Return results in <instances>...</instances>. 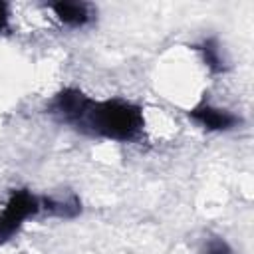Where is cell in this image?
<instances>
[{
    "label": "cell",
    "mask_w": 254,
    "mask_h": 254,
    "mask_svg": "<svg viewBox=\"0 0 254 254\" xmlns=\"http://www.w3.org/2000/svg\"><path fill=\"white\" fill-rule=\"evenodd\" d=\"M202 254H234L230 244L220 238V236H210L206 242H204V248H202Z\"/></svg>",
    "instance_id": "52a82bcc"
},
{
    "label": "cell",
    "mask_w": 254,
    "mask_h": 254,
    "mask_svg": "<svg viewBox=\"0 0 254 254\" xmlns=\"http://www.w3.org/2000/svg\"><path fill=\"white\" fill-rule=\"evenodd\" d=\"M194 50H198L202 54V62H204V65L212 73H222V71L228 69L226 58H224L222 48H220V44H218L216 38H204L200 44L194 46Z\"/></svg>",
    "instance_id": "8992f818"
},
{
    "label": "cell",
    "mask_w": 254,
    "mask_h": 254,
    "mask_svg": "<svg viewBox=\"0 0 254 254\" xmlns=\"http://www.w3.org/2000/svg\"><path fill=\"white\" fill-rule=\"evenodd\" d=\"M10 24V8L6 2H0V32H4Z\"/></svg>",
    "instance_id": "ba28073f"
},
{
    "label": "cell",
    "mask_w": 254,
    "mask_h": 254,
    "mask_svg": "<svg viewBox=\"0 0 254 254\" xmlns=\"http://www.w3.org/2000/svg\"><path fill=\"white\" fill-rule=\"evenodd\" d=\"M50 8L56 18L69 28H83L95 18V8L87 2H56L50 4Z\"/></svg>",
    "instance_id": "277c9868"
},
{
    "label": "cell",
    "mask_w": 254,
    "mask_h": 254,
    "mask_svg": "<svg viewBox=\"0 0 254 254\" xmlns=\"http://www.w3.org/2000/svg\"><path fill=\"white\" fill-rule=\"evenodd\" d=\"M42 210V200L32 194L26 189L12 190L8 196L2 212H0V242L8 240L12 234L18 232V228L32 216H36Z\"/></svg>",
    "instance_id": "7a4b0ae2"
},
{
    "label": "cell",
    "mask_w": 254,
    "mask_h": 254,
    "mask_svg": "<svg viewBox=\"0 0 254 254\" xmlns=\"http://www.w3.org/2000/svg\"><path fill=\"white\" fill-rule=\"evenodd\" d=\"M48 113L83 135L119 143L139 141L145 129L143 109L137 103L125 99L99 101L75 87L58 91L48 103Z\"/></svg>",
    "instance_id": "6da1fadb"
},
{
    "label": "cell",
    "mask_w": 254,
    "mask_h": 254,
    "mask_svg": "<svg viewBox=\"0 0 254 254\" xmlns=\"http://www.w3.org/2000/svg\"><path fill=\"white\" fill-rule=\"evenodd\" d=\"M42 200V210L50 216H58V218H75L81 212V200L69 192L64 198L58 196H44Z\"/></svg>",
    "instance_id": "5b68a950"
},
{
    "label": "cell",
    "mask_w": 254,
    "mask_h": 254,
    "mask_svg": "<svg viewBox=\"0 0 254 254\" xmlns=\"http://www.w3.org/2000/svg\"><path fill=\"white\" fill-rule=\"evenodd\" d=\"M189 117L194 123H198L202 129H206V131H230L236 125H240V117L238 115H234L228 109L210 105L206 101H202L196 107H192L189 111Z\"/></svg>",
    "instance_id": "3957f363"
}]
</instances>
